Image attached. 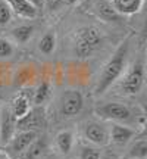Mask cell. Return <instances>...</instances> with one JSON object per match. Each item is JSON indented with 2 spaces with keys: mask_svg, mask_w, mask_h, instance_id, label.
I'll return each instance as SVG.
<instances>
[{
  "mask_svg": "<svg viewBox=\"0 0 147 159\" xmlns=\"http://www.w3.org/2000/svg\"><path fill=\"white\" fill-rule=\"evenodd\" d=\"M41 124H43V116H41V114H40L38 111L29 109L28 114L16 121V131H19V130L35 131L37 128L41 127Z\"/></svg>",
  "mask_w": 147,
  "mask_h": 159,
  "instance_id": "8fae6325",
  "label": "cell"
},
{
  "mask_svg": "<svg viewBox=\"0 0 147 159\" xmlns=\"http://www.w3.org/2000/svg\"><path fill=\"white\" fill-rule=\"evenodd\" d=\"M127 159H147V158H127Z\"/></svg>",
  "mask_w": 147,
  "mask_h": 159,
  "instance_id": "f1b7e54d",
  "label": "cell"
},
{
  "mask_svg": "<svg viewBox=\"0 0 147 159\" xmlns=\"http://www.w3.org/2000/svg\"><path fill=\"white\" fill-rule=\"evenodd\" d=\"M146 78V71H144V61L141 57L136 59L128 68L124 69L122 78H121V90L128 96H134L141 91Z\"/></svg>",
  "mask_w": 147,
  "mask_h": 159,
  "instance_id": "3957f363",
  "label": "cell"
},
{
  "mask_svg": "<svg viewBox=\"0 0 147 159\" xmlns=\"http://www.w3.org/2000/svg\"><path fill=\"white\" fill-rule=\"evenodd\" d=\"M128 49H130L128 41H124L122 44H119V47L115 50V53L110 56V59L106 62V65L103 66L102 74H100L99 81H97V87H96L97 94H103L122 75L124 69L127 68Z\"/></svg>",
  "mask_w": 147,
  "mask_h": 159,
  "instance_id": "6da1fadb",
  "label": "cell"
},
{
  "mask_svg": "<svg viewBox=\"0 0 147 159\" xmlns=\"http://www.w3.org/2000/svg\"><path fill=\"white\" fill-rule=\"evenodd\" d=\"M84 137L93 146L102 148V146H106L109 143V128H106L100 122L90 121L84 127Z\"/></svg>",
  "mask_w": 147,
  "mask_h": 159,
  "instance_id": "52a82bcc",
  "label": "cell"
},
{
  "mask_svg": "<svg viewBox=\"0 0 147 159\" xmlns=\"http://www.w3.org/2000/svg\"><path fill=\"white\" fill-rule=\"evenodd\" d=\"M102 150L97 146H82L79 152V159H100Z\"/></svg>",
  "mask_w": 147,
  "mask_h": 159,
  "instance_id": "7402d4cb",
  "label": "cell"
},
{
  "mask_svg": "<svg viewBox=\"0 0 147 159\" xmlns=\"http://www.w3.org/2000/svg\"><path fill=\"white\" fill-rule=\"evenodd\" d=\"M103 35L97 27H82L75 33L74 37V52L79 59L90 57L102 46Z\"/></svg>",
  "mask_w": 147,
  "mask_h": 159,
  "instance_id": "7a4b0ae2",
  "label": "cell"
},
{
  "mask_svg": "<svg viewBox=\"0 0 147 159\" xmlns=\"http://www.w3.org/2000/svg\"><path fill=\"white\" fill-rule=\"evenodd\" d=\"M50 84H49V81H43V83H40V85L37 87V90L34 93V103L37 106L40 105H43V103L50 97Z\"/></svg>",
  "mask_w": 147,
  "mask_h": 159,
  "instance_id": "ffe728a7",
  "label": "cell"
},
{
  "mask_svg": "<svg viewBox=\"0 0 147 159\" xmlns=\"http://www.w3.org/2000/svg\"><path fill=\"white\" fill-rule=\"evenodd\" d=\"M65 0H44V6L49 9V11H59L63 6Z\"/></svg>",
  "mask_w": 147,
  "mask_h": 159,
  "instance_id": "cb8c5ba5",
  "label": "cell"
},
{
  "mask_svg": "<svg viewBox=\"0 0 147 159\" xmlns=\"http://www.w3.org/2000/svg\"><path fill=\"white\" fill-rule=\"evenodd\" d=\"M66 3H75V2H78V0H65Z\"/></svg>",
  "mask_w": 147,
  "mask_h": 159,
  "instance_id": "83f0119b",
  "label": "cell"
},
{
  "mask_svg": "<svg viewBox=\"0 0 147 159\" xmlns=\"http://www.w3.org/2000/svg\"><path fill=\"white\" fill-rule=\"evenodd\" d=\"M96 114L103 119L108 121H115V122H128L132 118V111L130 106L119 102H106L97 106Z\"/></svg>",
  "mask_w": 147,
  "mask_h": 159,
  "instance_id": "277c9868",
  "label": "cell"
},
{
  "mask_svg": "<svg viewBox=\"0 0 147 159\" xmlns=\"http://www.w3.org/2000/svg\"><path fill=\"white\" fill-rule=\"evenodd\" d=\"M29 109H31V105H29L28 97L25 94H18L11 103V111L13 114V116L16 118V121L28 114Z\"/></svg>",
  "mask_w": 147,
  "mask_h": 159,
  "instance_id": "9a60e30c",
  "label": "cell"
},
{
  "mask_svg": "<svg viewBox=\"0 0 147 159\" xmlns=\"http://www.w3.org/2000/svg\"><path fill=\"white\" fill-rule=\"evenodd\" d=\"M37 139V133L29 130H19L18 133L13 134L12 140L9 142L11 149L15 153H24V150L28 148L31 143Z\"/></svg>",
  "mask_w": 147,
  "mask_h": 159,
  "instance_id": "9c48e42d",
  "label": "cell"
},
{
  "mask_svg": "<svg viewBox=\"0 0 147 159\" xmlns=\"http://www.w3.org/2000/svg\"><path fill=\"white\" fill-rule=\"evenodd\" d=\"M15 53V47L11 40L0 37V59H11Z\"/></svg>",
  "mask_w": 147,
  "mask_h": 159,
  "instance_id": "44dd1931",
  "label": "cell"
},
{
  "mask_svg": "<svg viewBox=\"0 0 147 159\" xmlns=\"http://www.w3.org/2000/svg\"><path fill=\"white\" fill-rule=\"evenodd\" d=\"M84 106V97L82 93L77 89H69L65 90L60 96L59 100V109L60 114L65 116H75L77 114L81 112V109Z\"/></svg>",
  "mask_w": 147,
  "mask_h": 159,
  "instance_id": "5b68a950",
  "label": "cell"
},
{
  "mask_svg": "<svg viewBox=\"0 0 147 159\" xmlns=\"http://www.w3.org/2000/svg\"><path fill=\"white\" fill-rule=\"evenodd\" d=\"M16 133V118L11 111V105L0 106V143L9 144L13 134Z\"/></svg>",
  "mask_w": 147,
  "mask_h": 159,
  "instance_id": "8992f818",
  "label": "cell"
},
{
  "mask_svg": "<svg viewBox=\"0 0 147 159\" xmlns=\"http://www.w3.org/2000/svg\"><path fill=\"white\" fill-rule=\"evenodd\" d=\"M57 39H56V31L55 30H47L44 35L38 41V52L44 56H50L53 52L56 50Z\"/></svg>",
  "mask_w": 147,
  "mask_h": 159,
  "instance_id": "4fadbf2b",
  "label": "cell"
},
{
  "mask_svg": "<svg viewBox=\"0 0 147 159\" xmlns=\"http://www.w3.org/2000/svg\"><path fill=\"white\" fill-rule=\"evenodd\" d=\"M144 0H110V5L119 15H134L141 11Z\"/></svg>",
  "mask_w": 147,
  "mask_h": 159,
  "instance_id": "7c38bea8",
  "label": "cell"
},
{
  "mask_svg": "<svg viewBox=\"0 0 147 159\" xmlns=\"http://www.w3.org/2000/svg\"><path fill=\"white\" fill-rule=\"evenodd\" d=\"M127 158H147V140L144 137L131 144Z\"/></svg>",
  "mask_w": 147,
  "mask_h": 159,
  "instance_id": "d6986e66",
  "label": "cell"
},
{
  "mask_svg": "<svg viewBox=\"0 0 147 159\" xmlns=\"http://www.w3.org/2000/svg\"><path fill=\"white\" fill-rule=\"evenodd\" d=\"M56 146L63 155H68L74 146V134L69 130H62L56 136Z\"/></svg>",
  "mask_w": 147,
  "mask_h": 159,
  "instance_id": "e0dca14e",
  "label": "cell"
},
{
  "mask_svg": "<svg viewBox=\"0 0 147 159\" xmlns=\"http://www.w3.org/2000/svg\"><path fill=\"white\" fill-rule=\"evenodd\" d=\"M100 159H115L112 156V155H102V156H100Z\"/></svg>",
  "mask_w": 147,
  "mask_h": 159,
  "instance_id": "4316f807",
  "label": "cell"
},
{
  "mask_svg": "<svg viewBox=\"0 0 147 159\" xmlns=\"http://www.w3.org/2000/svg\"><path fill=\"white\" fill-rule=\"evenodd\" d=\"M28 2H29V3H31L33 6H34L37 11H38V9H41V7L44 6V0H28Z\"/></svg>",
  "mask_w": 147,
  "mask_h": 159,
  "instance_id": "d4e9b609",
  "label": "cell"
},
{
  "mask_svg": "<svg viewBox=\"0 0 147 159\" xmlns=\"http://www.w3.org/2000/svg\"><path fill=\"white\" fill-rule=\"evenodd\" d=\"M11 34L12 39L15 40L18 44H25L34 34V27L33 25H19V27L12 30Z\"/></svg>",
  "mask_w": 147,
  "mask_h": 159,
  "instance_id": "ac0fdd59",
  "label": "cell"
},
{
  "mask_svg": "<svg viewBox=\"0 0 147 159\" xmlns=\"http://www.w3.org/2000/svg\"><path fill=\"white\" fill-rule=\"evenodd\" d=\"M47 152L46 139H35L28 148L24 150V159H41Z\"/></svg>",
  "mask_w": 147,
  "mask_h": 159,
  "instance_id": "5bb4252c",
  "label": "cell"
},
{
  "mask_svg": "<svg viewBox=\"0 0 147 159\" xmlns=\"http://www.w3.org/2000/svg\"><path fill=\"white\" fill-rule=\"evenodd\" d=\"M6 3L9 5V7H11V11L13 13H16L18 16L21 18L33 19L38 13V11L29 3L28 0H6Z\"/></svg>",
  "mask_w": 147,
  "mask_h": 159,
  "instance_id": "30bf717a",
  "label": "cell"
},
{
  "mask_svg": "<svg viewBox=\"0 0 147 159\" xmlns=\"http://www.w3.org/2000/svg\"><path fill=\"white\" fill-rule=\"evenodd\" d=\"M137 131L124 124H112L109 128V142H112L116 146H125L131 142V139L136 136Z\"/></svg>",
  "mask_w": 147,
  "mask_h": 159,
  "instance_id": "ba28073f",
  "label": "cell"
},
{
  "mask_svg": "<svg viewBox=\"0 0 147 159\" xmlns=\"http://www.w3.org/2000/svg\"><path fill=\"white\" fill-rule=\"evenodd\" d=\"M12 21V11L6 0H0V27H6Z\"/></svg>",
  "mask_w": 147,
  "mask_h": 159,
  "instance_id": "603a6c76",
  "label": "cell"
},
{
  "mask_svg": "<svg viewBox=\"0 0 147 159\" xmlns=\"http://www.w3.org/2000/svg\"><path fill=\"white\" fill-rule=\"evenodd\" d=\"M96 9H97V15L102 18V19H105V21H109V22L118 21L119 18H121V15L113 9V6L110 5L109 0H102V2H99L96 6Z\"/></svg>",
  "mask_w": 147,
  "mask_h": 159,
  "instance_id": "2e32d148",
  "label": "cell"
},
{
  "mask_svg": "<svg viewBox=\"0 0 147 159\" xmlns=\"http://www.w3.org/2000/svg\"><path fill=\"white\" fill-rule=\"evenodd\" d=\"M0 159H11L9 158V155L5 153V152H0Z\"/></svg>",
  "mask_w": 147,
  "mask_h": 159,
  "instance_id": "484cf974",
  "label": "cell"
}]
</instances>
